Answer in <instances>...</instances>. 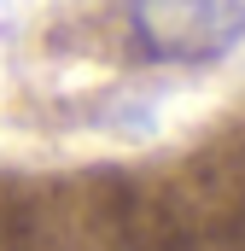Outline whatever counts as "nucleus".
<instances>
[{
	"mask_svg": "<svg viewBox=\"0 0 245 251\" xmlns=\"http://www.w3.org/2000/svg\"><path fill=\"white\" fill-rule=\"evenodd\" d=\"M134 35L158 59H216L245 35V0H134Z\"/></svg>",
	"mask_w": 245,
	"mask_h": 251,
	"instance_id": "1",
	"label": "nucleus"
}]
</instances>
